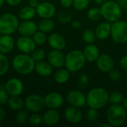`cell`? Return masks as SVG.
<instances>
[{"mask_svg": "<svg viewBox=\"0 0 127 127\" xmlns=\"http://www.w3.org/2000/svg\"><path fill=\"white\" fill-rule=\"evenodd\" d=\"M19 25V19L12 13H6L0 16L1 34L11 35L17 30Z\"/></svg>", "mask_w": 127, "mask_h": 127, "instance_id": "8992f818", "label": "cell"}, {"mask_svg": "<svg viewBox=\"0 0 127 127\" xmlns=\"http://www.w3.org/2000/svg\"><path fill=\"white\" fill-rule=\"evenodd\" d=\"M89 4V0H74L73 7L77 10H85Z\"/></svg>", "mask_w": 127, "mask_h": 127, "instance_id": "8d00e7d4", "label": "cell"}, {"mask_svg": "<svg viewBox=\"0 0 127 127\" xmlns=\"http://www.w3.org/2000/svg\"><path fill=\"white\" fill-rule=\"evenodd\" d=\"M120 66L123 70L127 71V55L124 56L121 59V60H120Z\"/></svg>", "mask_w": 127, "mask_h": 127, "instance_id": "b9f144b4", "label": "cell"}, {"mask_svg": "<svg viewBox=\"0 0 127 127\" xmlns=\"http://www.w3.org/2000/svg\"><path fill=\"white\" fill-rule=\"evenodd\" d=\"M48 62L53 68H63L65 64V55L61 51L53 49L48 54Z\"/></svg>", "mask_w": 127, "mask_h": 127, "instance_id": "2e32d148", "label": "cell"}, {"mask_svg": "<svg viewBox=\"0 0 127 127\" xmlns=\"http://www.w3.org/2000/svg\"><path fill=\"white\" fill-rule=\"evenodd\" d=\"M109 77L111 79L112 81L113 82H118L120 80L121 77V72L115 68H112L109 72Z\"/></svg>", "mask_w": 127, "mask_h": 127, "instance_id": "60d3db41", "label": "cell"}, {"mask_svg": "<svg viewBox=\"0 0 127 127\" xmlns=\"http://www.w3.org/2000/svg\"><path fill=\"white\" fill-rule=\"evenodd\" d=\"M28 3H29V5L30 6L36 8L38 6V4H39V0H29L28 1Z\"/></svg>", "mask_w": 127, "mask_h": 127, "instance_id": "7dc6e473", "label": "cell"}, {"mask_svg": "<svg viewBox=\"0 0 127 127\" xmlns=\"http://www.w3.org/2000/svg\"><path fill=\"white\" fill-rule=\"evenodd\" d=\"M114 1H117V0H114Z\"/></svg>", "mask_w": 127, "mask_h": 127, "instance_id": "6f0895ef", "label": "cell"}, {"mask_svg": "<svg viewBox=\"0 0 127 127\" xmlns=\"http://www.w3.org/2000/svg\"><path fill=\"white\" fill-rule=\"evenodd\" d=\"M9 108L14 112H19L25 107V100L19 96H10L7 101Z\"/></svg>", "mask_w": 127, "mask_h": 127, "instance_id": "cb8c5ba5", "label": "cell"}, {"mask_svg": "<svg viewBox=\"0 0 127 127\" xmlns=\"http://www.w3.org/2000/svg\"><path fill=\"white\" fill-rule=\"evenodd\" d=\"M32 38L37 45H42L45 44L48 39L45 33L40 31H37L36 32H35V33L32 36Z\"/></svg>", "mask_w": 127, "mask_h": 127, "instance_id": "1f68e13d", "label": "cell"}, {"mask_svg": "<svg viewBox=\"0 0 127 127\" xmlns=\"http://www.w3.org/2000/svg\"><path fill=\"white\" fill-rule=\"evenodd\" d=\"M127 119V111L121 104H114L108 109L106 120L112 127L123 126Z\"/></svg>", "mask_w": 127, "mask_h": 127, "instance_id": "277c9868", "label": "cell"}, {"mask_svg": "<svg viewBox=\"0 0 127 127\" xmlns=\"http://www.w3.org/2000/svg\"><path fill=\"white\" fill-rule=\"evenodd\" d=\"M18 50L23 54H31L36 49V43L31 36H21L16 42Z\"/></svg>", "mask_w": 127, "mask_h": 127, "instance_id": "7c38bea8", "label": "cell"}, {"mask_svg": "<svg viewBox=\"0 0 127 127\" xmlns=\"http://www.w3.org/2000/svg\"><path fill=\"white\" fill-rule=\"evenodd\" d=\"M5 1L10 6H16L19 4L22 1V0H5Z\"/></svg>", "mask_w": 127, "mask_h": 127, "instance_id": "f6af8a7d", "label": "cell"}, {"mask_svg": "<svg viewBox=\"0 0 127 127\" xmlns=\"http://www.w3.org/2000/svg\"></svg>", "mask_w": 127, "mask_h": 127, "instance_id": "9f6ffc18", "label": "cell"}, {"mask_svg": "<svg viewBox=\"0 0 127 127\" xmlns=\"http://www.w3.org/2000/svg\"><path fill=\"white\" fill-rule=\"evenodd\" d=\"M112 25L109 22H103L100 23L95 28V33L97 39L105 40L111 36Z\"/></svg>", "mask_w": 127, "mask_h": 127, "instance_id": "ffe728a7", "label": "cell"}, {"mask_svg": "<svg viewBox=\"0 0 127 127\" xmlns=\"http://www.w3.org/2000/svg\"><path fill=\"white\" fill-rule=\"evenodd\" d=\"M4 89L10 96H19L24 90L23 83L18 78H10L4 86Z\"/></svg>", "mask_w": 127, "mask_h": 127, "instance_id": "4fadbf2b", "label": "cell"}, {"mask_svg": "<svg viewBox=\"0 0 127 127\" xmlns=\"http://www.w3.org/2000/svg\"><path fill=\"white\" fill-rule=\"evenodd\" d=\"M45 106L44 97L39 95H31L25 100V107L26 110L31 112H38Z\"/></svg>", "mask_w": 127, "mask_h": 127, "instance_id": "ba28073f", "label": "cell"}, {"mask_svg": "<svg viewBox=\"0 0 127 127\" xmlns=\"http://www.w3.org/2000/svg\"><path fill=\"white\" fill-rule=\"evenodd\" d=\"M1 33H0V36H1Z\"/></svg>", "mask_w": 127, "mask_h": 127, "instance_id": "db71d44e", "label": "cell"}, {"mask_svg": "<svg viewBox=\"0 0 127 127\" xmlns=\"http://www.w3.org/2000/svg\"><path fill=\"white\" fill-rule=\"evenodd\" d=\"M64 118L70 124H77L83 119V112L80 108L74 106H68L64 111Z\"/></svg>", "mask_w": 127, "mask_h": 127, "instance_id": "9a60e30c", "label": "cell"}, {"mask_svg": "<svg viewBox=\"0 0 127 127\" xmlns=\"http://www.w3.org/2000/svg\"><path fill=\"white\" fill-rule=\"evenodd\" d=\"M49 46L54 50H63L66 46V40L61 34L57 33H51L47 39Z\"/></svg>", "mask_w": 127, "mask_h": 127, "instance_id": "ac0fdd59", "label": "cell"}, {"mask_svg": "<svg viewBox=\"0 0 127 127\" xmlns=\"http://www.w3.org/2000/svg\"><path fill=\"white\" fill-rule=\"evenodd\" d=\"M66 100L70 106L77 108H82L86 104V95L77 89L70 91L67 95Z\"/></svg>", "mask_w": 127, "mask_h": 127, "instance_id": "9c48e42d", "label": "cell"}, {"mask_svg": "<svg viewBox=\"0 0 127 127\" xmlns=\"http://www.w3.org/2000/svg\"><path fill=\"white\" fill-rule=\"evenodd\" d=\"M34 70L39 76L45 77L50 76L52 74L53 67L48 61L41 60L36 63Z\"/></svg>", "mask_w": 127, "mask_h": 127, "instance_id": "603a6c76", "label": "cell"}, {"mask_svg": "<svg viewBox=\"0 0 127 127\" xmlns=\"http://www.w3.org/2000/svg\"><path fill=\"white\" fill-rule=\"evenodd\" d=\"M86 60L83 52L78 49L69 51L65 56L64 66L71 73H75L80 71L86 65Z\"/></svg>", "mask_w": 127, "mask_h": 127, "instance_id": "3957f363", "label": "cell"}, {"mask_svg": "<svg viewBox=\"0 0 127 127\" xmlns=\"http://www.w3.org/2000/svg\"><path fill=\"white\" fill-rule=\"evenodd\" d=\"M28 120H29V123L31 125L38 126L42 123V116H41V115H39L36 112H33V114H32L29 117Z\"/></svg>", "mask_w": 127, "mask_h": 127, "instance_id": "74e56055", "label": "cell"}, {"mask_svg": "<svg viewBox=\"0 0 127 127\" xmlns=\"http://www.w3.org/2000/svg\"><path fill=\"white\" fill-rule=\"evenodd\" d=\"M74 0H60V4L64 8H68L73 5Z\"/></svg>", "mask_w": 127, "mask_h": 127, "instance_id": "7bdbcfd3", "label": "cell"}, {"mask_svg": "<svg viewBox=\"0 0 127 127\" xmlns=\"http://www.w3.org/2000/svg\"><path fill=\"white\" fill-rule=\"evenodd\" d=\"M123 106L124 107V109L127 111V97H124V101H123Z\"/></svg>", "mask_w": 127, "mask_h": 127, "instance_id": "f907efd6", "label": "cell"}, {"mask_svg": "<svg viewBox=\"0 0 127 127\" xmlns=\"http://www.w3.org/2000/svg\"><path fill=\"white\" fill-rule=\"evenodd\" d=\"M28 111H25V110H20L19 111L16 117V121L18 124H25L28 121V120L29 119V114L28 112Z\"/></svg>", "mask_w": 127, "mask_h": 127, "instance_id": "d590c367", "label": "cell"}, {"mask_svg": "<svg viewBox=\"0 0 127 127\" xmlns=\"http://www.w3.org/2000/svg\"><path fill=\"white\" fill-rule=\"evenodd\" d=\"M89 77L83 74H81L80 76V77L78 78V81H77V85L81 89H85L89 85Z\"/></svg>", "mask_w": 127, "mask_h": 127, "instance_id": "ab89813d", "label": "cell"}, {"mask_svg": "<svg viewBox=\"0 0 127 127\" xmlns=\"http://www.w3.org/2000/svg\"><path fill=\"white\" fill-rule=\"evenodd\" d=\"M6 116V113L5 111L4 110V109L0 106V121H2Z\"/></svg>", "mask_w": 127, "mask_h": 127, "instance_id": "c3c4849f", "label": "cell"}, {"mask_svg": "<svg viewBox=\"0 0 127 127\" xmlns=\"http://www.w3.org/2000/svg\"><path fill=\"white\" fill-rule=\"evenodd\" d=\"M38 30L44 33L51 32L54 28V22L51 19H42L37 25Z\"/></svg>", "mask_w": 127, "mask_h": 127, "instance_id": "4316f807", "label": "cell"}, {"mask_svg": "<svg viewBox=\"0 0 127 127\" xmlns=\"http://www.w3.org/2000/svg\"><path fill=\"white\" fill-rule=\"evenodd\" d=\"M36 14L42 19H51L56 14V7L49 1L39 2L36 7Z\"/></svg>", "mask_w": 127, "mask_h": 127, "instance_id": "30bf717a", "label": "cell"}, {"mask_svg": "<svg viewBox=\"0 0 127 127\" xmlns=\"http://www.w3.org/2000/svg\"><path fill=\"white\" fill-rule=\"evenodd\" d=\"M117 2L122 10H127V0H117Z\"/></svg>", "mask_w": 127, "mask_h": 127, "instance_id": "ee69618b", "label": "cell"}, {"mask_svg": "<svg viewBox=\"0 0 127 127\" xmlns=\"http://www.w3.org/2000/svg\"><path fill=\"white\" fill-rule=\"evenodd\" d=\"M87 17L92 21H97L102 17V13L100 7H94L90 8L87 12Z\"/></svg>", "mask_w": 127, "mask_h": 127, "instance_id": "f546056e", "label": "cell"}, {"mask_svg": "<svg viewBox=\"0 0 127 127\" xmlns=\"http://www.w3.org/2000/svg\"><path fill=\"white\" fill-rule=\"evenodd\" d=\"M82 38H83V41L85 42H86L87 44L94 43L97 39L95 31H93L91 29H86V30L83 31V32L82 33Z\"/></svg>", "mask_w": 127, "mask_h": 127, "instance_id": "4dcf8cb0", "label": "cell"}, {"mask_svg": "<svg viewBox=\"0 0 127 127\" xmlns=\"http://www.w3.org/2000/svg\"><path fill=\"white\" fill-rule=\"evenodd\" d=\"M10 63L6 54L0 53V77L4 76L7 72Z\"/></svg>", "mask_w": 127, "mask_h": 127, "instance_id": "83f0119b", "label": "cell"}, {"mask_svg": "<svg viewBox=\"0 0 127 127\" xmlns=\"http://www.w3.org/2000/svg\"><path fill=\"white\" fill-rule=\"evenodd\" d=\"M57 19L61 23H68L72 21V15L69 11L63 10L58 13Z\"/></svg>", "mask_w": 127, "mask_h": 127, "instance_id": "d6a6232c", "label": "cell"}, {"mask_svg": "<svg viewBox=\"0 0 127 127\" xmlns=\"http://www.w3.org/2000/svg\"><path fill=\"white\" fill-rule=\"evenodd\" d=\"M99 127H112V126L108 123V124H103L100 125Z\"/></svg>", "mask_w": 127, "mask_h": 127, "instance_id": "816d5d0a", "label": "cell"}, {"mask_svg": "<svg viewBox=\"0 0 127 127\" xmlns=\"http://www.w3.org/2000/svg\"><path fill=\"white\" fill-rule=\"evenodd\" d=\"M36 14V8L30 6L29 4L25 6L19 11V17L22 20H31Z\"/></svg>", "mask_w": 127, "mask_h": 127, "instance_id": "484cf974", "label": "cell"}, {"mask_svg": "<svg viewBox=\"0 0 127 127\" xmlns=\"http://www.w3.org/2000/svg\"><path fill=\"white\" fill-rule=\"evenodd\" d=\"M0 127H1V124H0Z\"/></svg>", "mask_w": 127, "mask_h": 127, "instance_id": "11a10c76", "label": "cell"}, {"mask_svg": "<svg viewBox=\"0 0 127 127\" xmlns=\"http://www.w3.org/2000/svg\"><path fill=\"white\" fill-rule=\"evenodd\" d=\"M9 95L7 92V91L4 87L0 86V106L5 105L7 103V101L9 100Z\"/></svg>", "mask_w": 127, "mask_h": 127, "instance_id": "f35d334b", "label": "cell"}, {"mask_svg": "<svg viewBox=\"0 0 127 127\" xmlns=\"http://www.w3.org/2000/svg\"><path fill=\"white\" fill-rule=\"evenodd\" d=\"M96 64L100 71L106 73H109L115 67V61L108 54H100L96 61Z\"/></svg>", "mask_w": 127, "mask_h": 127, "instance_id": "5bb4252c", "label": "cell"}, {"mask_svg": "<svg viewBox=\"0 0 127 127\" xmlns=\"http://www.w3.org/2000/svg\"><path fill=\"white\" fill-rule=\"evenodd\" d=\"M71 26L73 28L78 29L81 27V22L78 20H72L71 21Z\"/></svg>", "mask_w": 127, "mask_h": 127, "instance_id": "bcb514c9", "label": "cell"}, {"mask_svg": "<svg viewBox=\"0 0 127 127\" xmlns=\"http://www.w3.org/2000/svg\"><path fill=\"white\" fill-rule=\"evenodd\" d=\"M124 95L118 92H112L109 95V102L111 103V105L121 104L124 101Z\"/></svg>", "mask_w": 127, "mask_h": 127, "instance_id": "f1b7e54d", "label": "cell"}, {"mask_svg": "<svg viewBox=\"0 0 127 127\" xmlns=\"http://www.w3.org/2000/svg\"><path fill=\"white\" fill-rule=\"evenodd\" d=\"M102 17L109 22H115L121 20L122 16V9L118 3L114 0H106L100 5Z\"/></svg>", "mask_w": 127, "mask_h": 127, "instance_id": "5b68a950", "label": "cell"}, {"mask_svg": "<svg viewBox=\"0 0 127 127\" xmlns=\"http://www.w3.org/2000/svg\"><path fill=\"white\" fill-rule=\"evenodd\" d=\"M31 56L33 58V60L36 63L44 60V58L45 57V51L42 48H36L31 53Z\"/></svg>", "mask_w": 127, "mask_h": 127, "instance_id": "e575fe53", "label": "cell"}, {"mask_svg": "<svg viewBox=\"0 0 127 127\" xmlns=\"http://www.w3.org/2000/svg\"><path fill=\"white\" fill-rule=\"evenodd\" d=\"M35 64L36 62L31 56L23 53L16 54L12 60L13 69L21 75H28L32 73L35 68Z\"/></svg>", "mask_w": 127, "mask_h": 127, "instance_id": "7a4b0ae2", "label": "cell"}, {"mask_svg": "<svg viewBox=\"0 0 127 127\" xmlns=\"http://www.w3.org/2000/svg\"><path fill=\"white\" fill-rule=\"evenodd\" d=\"M17 31L21 36H32L38 31V26L31 20H23L19 23Z\"/></svg>", "mask_w": 127, "mask_h": 127, "instance_id": "e0dca14e", "label": "cell"}, {"mask_svg": "<svg viewBox=\"0 0 127 127\" xmlns=\"http://www.w3.org/2000/svg\"><path fill=\"white\" fill-rule=\"evenodd\" d=\"M109 92L101 87H95L86 95V104L89 108L100 109L109 103Z\"/></svg>", "mask_w": 127, "mask_h": 127, "instance_id": "6da1fadb", "label": "cell"}, {"mask_svg": "<svg viewBox=\"0 0 127 127\" xmlns=\"http://www.w3.org/2000/svg\"><path fill=\"white\" fill-rule=\"evenodd\" d=\"M45 105L48 109H57L60 108L64 103V97L63 96L58 92H51L48 93L45 97Z\"/></svg>", "mask_w": 127, "mask_h": 127, "instance_id": "8fae6325", "label": "cell"}, {"mask_svg": "<svg viewBox=\"0 0 127 127\" xmlns=\"http://www.w3.org/2000/svg\"><path fill=\"white\" fill-rule=\"evenodd\" d=\"M15 46V40L11 35L1 34L0 36V53L7 54Z\"/></svg>", "mask_w": 127, "mask_h": 127, "instance_id": "d6986e66", "label": "cell"}, {"mask_svg": "<svg viewBox=\"0 0 127 127\" xmlns=\"http://www.w3.org/2000/svg\"><path fill=\"white\" fill-rule=\"evenodd\" d=\"M106 0H94V1L95 2V4H97V5H101L103 4Z\"/></svg>", "mask_w": 127, "mask_h": 127, "instance_id": "681fc988", "label": "cell"}, {"mask_svg": "<svg viewBox=\"0 0 127 127\" xmlns=\"http://www.w3.org/2000/svg\"><path fill=\"white\" fill-rule=\"evenodd\" d=\"M60 115L57 109H49L42 115V123L46 126H54L60 121Z\"/></svg>", "mask_w": 127, "mask_h": 127, "instance_id": "44dd1931", "label": "cell"}, {"mask_svg": "<svg viewBox=\"0 0 127 127\" xmlns=\"http://www.w3.org/2000/svg\"><path fill=\"white\" fill-rule=\"evenodd\" d=\"M86 118L90 123H94L97 121L99 118V112L97 109L89 108V109L86 112Z\"/></svg>", "mask_w": 127, "mask_h": 127, "instance_id": "836d02e7", "label": "cell"}, {"mask_svg": "<svg viewBox=\"0 0 127 127\" xmlns=\"http://www.w3.org/2000/svg\"><path fill=\"white\" fill-rule=\"evenodd\" d=\"M71 72L66 68H58V70L55 72L54 78L56 83L59 84H64L67 83L70 78Z\"/></svg>", "mask_w": 127, "mask_h": 127, "instance_id": "d4e9b609", "label": "cell"}, {"mask_svg": "<svg viewBox=\"0 0 127 127\" xmlns=\"http://www.w3.org/2000/svg\"><path fill=\"white\" fill-rule=\"evenodd\" d=\"M4 1H5V0H0V7L4 4Z\"/></svg>", "mask_w": 127, "mask_h": 127, "instance_id": "f5cc1de1", "label": "cell"}, {"mask_svg": "<svg viewBox=\"0 0 127 127\" xmlns=\"http://www.w3.org/2000/svg\"><path fill=\"white\" fill-rule=\"evenodd\" d=\"M84 57L87 62L95 63L97 61V58L100 56V50L98 47L93 43L88 44L83 51Z\"/></svg>", "mask_w": 127, "mask_h": 127, "instance_id": "7402d4cb", "label": "cell"}, {"mask_svg": "<svg viewBox=\"0 0 127 127\" xmlns=\"http://www.w3.org/2000/svg\"><path fill=\"white\" fill-rule=\"evenodd\" d=\"M111 37L117 44H125L127 42V22L118 20L112 24Z\"/></svg>", "mask_w": 127, "mask_h": 127, "instance_id": "52a82bcc", "label": "cell"}]
</instances>
